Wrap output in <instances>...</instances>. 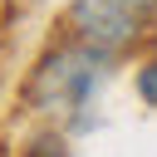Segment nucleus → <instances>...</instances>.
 Here are the masks:
<instances>
[{
    "instance_id": "f257e3e1",
    "label": "nucleus",
    "mask_w": 157,
    "mask_h": 157,
    "mask_svg": "<svg viewBox=\"0 0 157 157\" xmlns=\"http://www.w3.org/2000/svg\"><path fill=\"white\" fill-rule=\"evenodd\" d=\"M98 83H103V49H93V44L59 49V54H49L39 64V74L29 83V98L49 118H74V113H83L93 103Z\"/></svg>"
},
{
    "instance_id": "f03ea898",
    "label": "nucleus",
    "mask_w": 157,
    "mask_h": 157,
    "mask_svg": "<svg viewBox=\"0 0 157 157\" xmlns=\"http://www.w3.org/2000/svg\"><path fill=\"white\" fill-rule=\"evenodd\" d=\"M152 20H157V0H74L69 5V25L78 29V39L103 54L132 44Z\"/></svg>"
},
{
    "instance_id": "7ed1b4c3",
    "label": "nucleus",
    "mask_w": 157,
    "mask_h": 157,
    "mask_svg": "<svg viewBox=\"0 0 157 157\" xmlns=\"http://www.w3.org/2000/svg\"><path fill=\"white\" fill-rule=\"evenodd\" d=\"M137 93H142V103L157 108V59H147V64L137 69Z\"/></svg>"
}]
</instances>
